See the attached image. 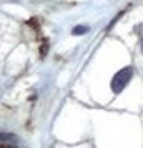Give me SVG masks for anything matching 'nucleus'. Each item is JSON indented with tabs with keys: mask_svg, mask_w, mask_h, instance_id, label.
<instances>
[{
	"mask_svg": "<svg viewBox=\"0 0 143 148\" xmlns=\"http://www.w3.org/2000/svg\"><path fill=\"white\" fill-rule=\"evenodd\" d=\"M132 76H134V69L131 66H125V68L120 69L118 73L114 74L112 80H111V88H112V91L115 94L122 92L125 88L128 86V83L131 82Z\"/></svg>",
	"mask_w": 143,
	"mask_h": 148,
	"instance_id": "nucleus-1",
	"label": "nucleus"
},
{
	"mask_svg": "<svg viewBox=\"0 0 143 148\" xmlns=\"http://www.w3.org/2000/svg\"><path fill=\"white\" fill-rule=\"evenodd\" d=\"M89 31V28L88 26H82V25H77L72 28V36H82V34H86V32Z\"/></svg>",
	"mask_w": 143,
	"mask_h": 148,
	"instance_id": "nucleus-2",
	"label": "nucleus"
},
{
	"mask_svg": "<svg viewBox=\"0 0 143 148\" xmlns=\"http://www.w3.org/2000/svg\"><path fill=\"white\" fill-rule=\"evenodd\" d=\"M140 48H142V53H143V39H142V42H140Z\"/></svg>",
	"mask_w": 143,
	"mask_h": 148,
	"instance_id": "nucleus-3",
	"label": "nucleus"
}]
</instances>
